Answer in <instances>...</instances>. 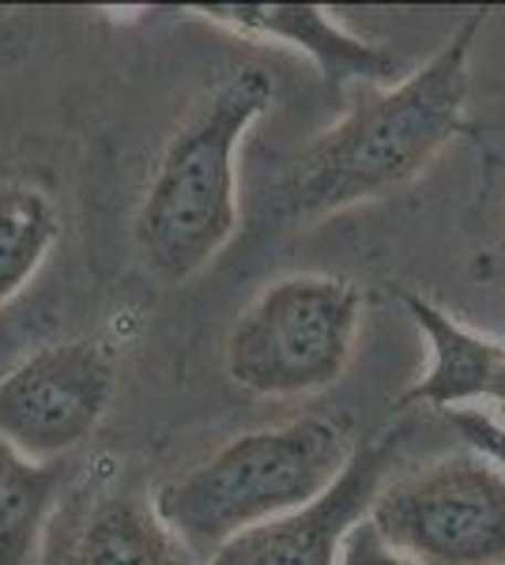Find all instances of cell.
Returning <instances> with one entry per match:
<instances>
[{
    "label": "cell",
    "mask_w": 505,
    "mask_h": 565,
    "mask_svg": "<svg viewBox=\"0 0 505 565\" xmlns=\"http://www.w3.org/2000/svg\"><path fill=\"white\" fill-rule=\"evenodd\" d=\"M64 565H200L155 513V501L109 494L91 505Z\"/></svg>",
    "instance_id": "30bf717a"
},
{
    "label": "cell",
    "mask_w": 505,
    "mask_h": 565,
    "mask_svg": "<svg viewBox=\"0 0 505 565\" xmlns=\"http://www.w3.org/2000/svg\"><path fill=\"white\" fill-rule=\"evenodd\" d=\"M192 12L208 15L211 23L231 26L238 34L275 39L309 53L328 87H344L347 79L385 84L397 72L392 53L347 34L314 4H197Z\"/></svg>",
    "instance_id": "ba28073f"
},
{
    "label": "cell",
    "mask_w": 505,
    "mask_h": 565,
    "mask_svg": "<svg viewBox=\"0 0 505 565\" xmlns=\"http://www.w3.org/2000/svg\"><path fill=\"white\" fill-rule=\"evenodd\" d=\"M362 295L339 276L275 279L227 335V373L253 396H309L347 370Z\"/></svg>",
    "instance_id": "277c9868"
},
{
    "label": "cell",
    "mask_w": 505,
    "mask_h": 565,
    "mask_svg": "<svg viewBox=\"0 0 505 565\" xmlns=\"http://www.w3.org/2000/svg\"><path fill=\"white\" fill-rule=\"evenodd\" d=\"M445 418H449V426L464 437L467 449L491 457L505 471V426H498L483 412H445Z\"/></svg>",
    "instance_id": "5bb4252c"
},
{
    "label": "cell",
    "mask_w": 505,
    "mask_h": 565,
    "mask_svg": "<svg viewBox=\"0 0 505 565\" xmlns=\"http://www.w3.org/2000/svg\"><path fill=\"white\" fill-rule=\"evenodd\" d=\"M486 12H472L449 42L400 84L370 90L351 114L291 162L280 204L295 218L347 212L415 181L461 132L467 57Z\"/></svg>",
    "instance_id": "6da1fadb"
},
{
    "label": "cell",
    "mask_w": 505,
    "mask_h": 565,
    "mask_svg": "<svg viewBox=\"0 0 505 565\" xmlns=\"http://www.w3.org/2000/svg\"><path fill=\"white\" fill-rule=\"evenodd\" d=\"M403 309L411 313V321L422 328L434 362H430L427 377L419 385H411L397 399V407H438V412H453V404L464 399H498L505 404V348L494 340L467 332L464 324H456L453 317L442 313L438 306H430L419 295H400Z\"/></svg>",
    "instance_id": "9c48e42d"
},
{
    "label": "cell",
    "mask_w": 505,
    "mask_h": 565,
    "mask_svg": "<svg viewBox=\"0 0 505 565\" xmlns=\"http://www.w3.org/2000/svg\"><path fill=\"white\" fill-rule=\"evenodd\" d=\"M336 565H415V562H408L403 554L392 551V546L378 535V527L362 516L358 524H351V532L344 535V543H339Z\"/></svg>",
    "instance_id": "4fadbf2b"
},
{
    "label": "cell",
    "mask_w": 505,
    "mask_h": 565,
    "mask_svg": "<svg viewBox=\"0 0 505 565\" xmlns=\"http://www.w3.org/2000/svg\"><path fill=\"white\" fill-rule=\"evenodd\" d=\"M366 521L415 565H505V471L475 449L445 452L381 482Z\"/></svg>",
    "instance_id": "5b68a950"
},
{
    "label": "cell",
    "mask_w": 505,
    "mask_h": 565,
    "mask_svg": "<svg viewBox=\"0 0 505 565\" xmlns=\"http://www.w3.org/2000/svg\"><path fill=\"white\" fill-rule=\"evenodd\" d=\"M64 482V463L27 460L0 437V565H27Z\"/></svg>",
    "instance_id": "8fae6325"
},
{
    "label": "cell",
    "mask_w": 505,
    "mask_h": 565,
    "mask_svg": "<svg viewBox=\"0 0 505 565\" xmlns=\"http://www.w3.org/2000/svg\"><path fill=\"white\" fill-rule=\"evenodd\" d=\"M385 468H389V445L358 449L344 476L314 505L234 535L204 565H336L344 535L370 513V501L385 482Z\"/></svg>",
    "instance_id": "52a82bcc"
},
{
    "label": "cell",
    "mask_w": 505,
    "mask_h": 565,
    "mask_svg": "<svg viewBox=\"0 0 505 565\" xmlns=\"http://www.w3.org/2000/svg\"><path fill=\"white\" fill-rule=\"evenodd\" d=\"M57 215L45 193L31 185H0V306L34 279L45 253L57 242Z\"/></svg>",
    "instance_id": "7c38bea8"
},
{
    "label": "cell",
    "mask_w": 505,
    "mask_h": 565,
    "mask_svg": "<svg viewBox=\"0 0 505 565\" xmlns=\"http://www.w3.org/2000/svg\"><path fill=\"white\" fill-rule=\"evenodd\" d=\"M355 441L328 418L238 434L186 476L155 490V513L204 565L234 535L314 505L355 460Z\"/></svg>",
    "instance_id": "3957f363"
},
{
    "label": "cell",
    "mask_w": 505,
    "mask_h": 565,
    "mask_svg": "<svg viewBox=\"0 0 505 565\" xmlns=\"http://www.w3.org/2000/svg\"><path fill=\"white\" fill-rule=\"evenodd\" d=\"M264 65H238L186 114L162 148L133 223L144 268L162 282L197 276L238 231L234 154L245 129L272 106Z\"/></svg>",
    "instance_id": "7a4b0ae2"
},
{
    "label": "cell",
    "mask_w": 505,
    "mask_h": 565,
    "mask_svg": "<svg viewBox=\"0 0 505 565\" xmlns=\"http://www.w3.org/2000/svg\"><path fill=\"white\" fill-rule=\"evenodd\" d=\"M117 388V366L98 340L34 351L0 377V437L27 460L50 463L91 437Z\"/></svg>",
    "instance_id": "8992f818"
}]
</instances>
